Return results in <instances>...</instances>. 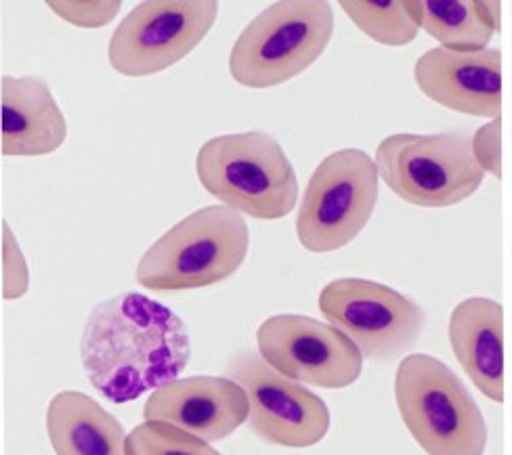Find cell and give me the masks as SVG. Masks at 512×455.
I'll return each instance as SVG.
<instances>
[{
    "label": "cell",
    "instance_id": "7c38bea8",
    "mask_svg": "<svg viewBox=\"0 0 512 455\" xmlns=\"http://www.w3.org/2000/svg\"><path fill=\"white\" fill-rule=\"evenodd\" d=\"M143 416L145 422L173 424L206 443H215L231 437L248 420L250 399L231 378H177L149 395Z\"/></svg>",
    "mask_w": 512,
    "mask_h": 455
},
{
    "label": "cell",
    "instance_id": "44dd1931",
    "mask_svg": "<svg viewBox=\"0 0 512 455\" xmlns=\"http://www.w3.org/2000/svg\"><path fill=\"white\" fill-rule=\"evenodd\" d=\"M47 5L57 17L84 30H99L108 26L122 7L120 3H110V0H101V3H55V0H51Z\"/></svg>",
    "mask_w": 512,
    "mask_h": 455
},
{
    "label": "cell",
    "instance_id": "30bf717a",
    "mask_svg": "<svg viewBox=\"0 0 512 455\" xmlns=\"http://www.w3.org/2000/svg\"><path fill=\"white\" fill-rule=\"evenodd\" d=\"M227 378L248 393V424L265 443L305 449L328 435V405L303 384L277 374L259 351L244 349L233 355L227 363Z\"/></svg>",
    "mask_w": 512,
    "mask_h": 455
},
{
    "label": "cell",
    "instance_id": "52a82bcc",
    "mask_svg": "<svg viewBox=\"0 0 512 455\" xmlns=\"http://www.w3.org/2000/svg\"><path fill=\"white\" fill-rule=\"evenodd\" d=\"M378 177L376 162L361 149H340L319 162L296 216L301 246L326 254L351 244L376 208Z\"/></svg>",
    "mask_w": 512,
    "mask_h": 455
},
{
    "label": "cell",
    "instance_id": "2e32d148",
    "mask_svg": "<svg viewBox=\"0 0 512 455\" xmlns=\"http://www.w3.org/2000/svg\"><path fill=\"white\" fill-rule=\"evenodd\" d=\"M47 432L55 455H126L122 424L93 397L63 390L47 409Z\"/></svg>",
    "mask_w": 512,
    "mask_h": 455
},
{
    "label": "cell",
    "instance_id": "6da1fadb",
    "mask_svg": "<svg viewBox=\"0 0 512 455\" xmlns=\"http://www.w3.org/2000/svg\"><path fill=\"white\" fill-rule=\"evenodd\" d=\"M80 359L97 393L122 405L177 380L191 359V338L175 311L139 292H122L91 311Z\"/></svg>",
    "mask_w": 512,
    "mask_h": 455
},
{
    "label": "cell",
    "instance_id": "d6986e66",
    "mask_svg": "<svg viewBox=\"0 0 512 455\" xmlns=\"http://www.w3.org/2000/svg\"><path fill=\"white\" fill-rule=\"evenodd\" d=\"M126 455H223L210 443L166 422H143L126 437Z\"/></svg>",
    "mask_w": 512,
    "mask_h": 455
},
{
    "label": "cell",
    "instance_id": "ac0fdd59",
    "mask_svg": "<svg viewBox=\"0 0 512 455\" xmlns=\"http://www.w3.org/2000/svg\"><path fill=\"white\" fill-rule=\"evenodd\" d=\"M353 24L376 40L378 45L405 47L416 40L420 32L418 0H387V3H374V0H343L340 3Z\"/></svg>",
    "mask_w": 512,
    "mask_h": 455
},
{
    "label": "cell",
    "instance_id": "9a60e30c",
    "mask_svg": "<svg viewBox=\"0 0 512 455\" xmlns=\"http://www.w3.org/2000/svg\"><path fill=\"white\" fill-rule=\"evenodd\" d=\"M450 342L468 378L489 399L504 401V309L492 298L462 300L450 317Z\"/></svg>",
    "mask_w": 512,
    "mask_h": 455
},
{
    "label": "cell",
    "instance_id": "4fadbf2b",
    "mask_svg": "<svg viewBox=\"0 0 512 455\" xmlns=\"http://www.w3.org/2000/svg\"><path fill=\"white\" fill-rule=\"evenodd\" d=\"M418 89L452 112L479 118H500L502 112V53L426 51L414 65Z\"/></svg>",
    "mask_w": 512,
    "mask_h": 455
},
{
    "label": "cell",
    "instance_id": "9c48e42d",
    "mask_svg": "<svg viewBox=\"0 0 512 455\" xmlns=\"http://www.w3.org/2000/svg\"><path fill=\"white\" fill-rule=\"evenodd\" d=\"M319 311L374 361L408 353L424 328V313L416 302L370 279L330 281L319 294Z\"/></svg>",
    "mask_w": 512,
    "mask_h": 455
},
{
    "label": "cell",
    "instance_id": "7402d4cb",
    "mask_svg": "<svg viewBox=\"0 0 512 455\" xmlns=\"http://www.w3.org/2000/svg\"><path fill=\"white\" fill-rule=\"evenodd\" d=\"M473 156L483 172L502 179V122L500 118L481 126L471 139Z\"/></svg>",
    "mask_w": 512,
    "mask_h": 455
},
{
    "label": "cell",
    "instance_id": "ffe728a7",
    "mask_svg": "<svg viewBox=\"0 0 512 455\" xmlns=\"http://www.w3.org/2000/svg\"><path fill=\"white\" fill-rule=\"evenodd\" d=\"M30 290L28 260L19 248L13 227L3 223V298L19 300Z\"/></svg>",
    "mask_w": 512,
    "mask_h": 455
},
{
    "label": "cell",
    "instance_id": "5bb4252c",
    "mask_svg": "<svg viewBox=\"0 0 512 455\" xmlns=\"http://www.w3.org/2000/svg\"><path fill=\"white\" fill-rule=\"evenodd\" d=\"M3 156L36 158L57 151L68 137V124L49 84L36 76H3Z\"/></svg>",
    "mask_w": 512,
    "mask_h": 455
},
{
    "label": "cell",
    "instance_id": "277c9868",
    "mask_svg": "<svg viewBox=\"0 0 512 455\" xmlns=\"http://www.w3.org/2000/svg\"><path fill=\"white\" fill-rule=\"evenodd\" d=\"M334 34L324 0H282L256 15L229 53V74L246 89L284 84L322 57Z\"/></svg>",
    "mask_w": 512,
    "mask_h": 455
},
{
    "label": "cell",
    "instance_id": "ba28073f",
    "mask_svg": "<svg viewBox=\"0 0 512 455\" xmlns=\"http://www.w3.org/2000/svg\"><path fill=\"white\" fill-rule=\"evenodd\" d=\"M217 0H147L114 30L108 59L126 78H147L173 68L208 36Z\"/></svg>",
    "mask_w": 512,
    "mask_h": 455
},
{
    "label": "cell",
    "instance_id": "e0dca14e",
    "mask_svg": "<svg viewBox=\"0 0 512 455\" xmlns=\"http://www.w3.org/2000/svg\"><path fill=\"white\" fill-rule=\"evenodd\" d=\"M420 28L441 49L479 53L500 30V3L483 0H418Z\"/></svg>",
    "mask_w": 512,
    "mask_h": 455
},
{
    "label": "cell",
    "instance_id": "8fae6325",
    "mask_svg": "<svg viewBox=\"0 0 512 455\" xmlns=\"http://www.w3.org/2000/svg\"><path fill=\"white\" fill-rule=\"evenodd\" d=\"M259 355L277 374L317 388H347L364 370V355L334 325L305 315H273L256 330Z\"/></svg>",
    "mask_w": 512,
    "mask_h": 455
},
{
    "label": "cell",
    "instance_id": "8992f818",
    "mask_svg": "<svg viewBox=\"0 0 512 455\" xmlns=\"http://www.w3.org/2000/svg\"><path fill=\"white\" fill-rule=\"evenodd\" d=\"M376 166L395 195L420 208L456 206L471 198L485 177L473 156L471 137L458 130L391 135L376 149Z\"/></svg>",
    "mask_w": 512,
    "mask_h": 455
},
{
    "label": "cell",
    "instance_id": "7a4b0ae2",
    "mask_svg": "<svg viewBox=\"0 0 512 455\" xmlns=\"http://www.w3.org/2000/svg\"><path fill=\"white\" fill-rule=\"evenodd\" d=\"M248 246L250 231L238 210L204 206L145 250L137 265V281L152 292L215 286L244 265Z\"/></svg>",
    "mask_w": 512,
    "mask_h": 455
},
{
    "label": "cell",
    "instance_id": "3957f363",
    "mask_svg": "<svg viewBox=\"0 0 512 455\" xmlns=\"http://www.w3.org/2000/svg\"><path fill=\"white\" fill-rule=\"evenodd\" d=\"M202 187L240 214L286 219L298 200V181L280 141L261 130L208 139L196 156Z\"/></svg>",
    "mask_w": 512,
    "mask_h": 455
},
{
    "label": "cell",
    "instance_id": "5b68a950",
    "mask_svg": "<svg viewBox=\"0 0 512 455\" xmlns=\"http://www.w3.org/2000/svg\"><path fill=\"white\" fill-rule=\"evenodd\" d=\"M403 424L429 455H483L487 426L460 378L437 357H405L395 376Z\"/></svg>",
    "mask_w": 512,
    "mask_h": 455
}]
</instances>
